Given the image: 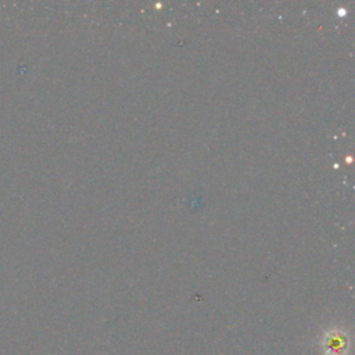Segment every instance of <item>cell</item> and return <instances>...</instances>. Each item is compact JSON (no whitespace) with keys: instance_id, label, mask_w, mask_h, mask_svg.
Instances as JSON below:
<instances>
[{"instance_id":"1","label":"cell","mask_w":355,"mask_h":355,"mask_svg":"<svg viewBox=\"0 0 355 355\" xmlns=\"http://www.w3.org/2000/svg\"><path fill=\"white\" fill-rule=\"evenodd\" d=\"M349 347V334L341 327H331L324 330L318 340L320 355H348Z\"/></svg>"}]
</instances>
